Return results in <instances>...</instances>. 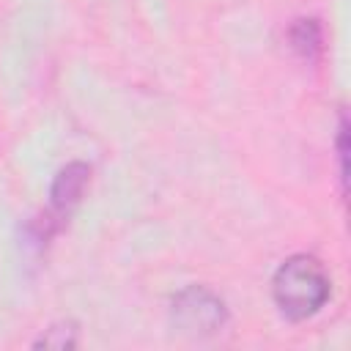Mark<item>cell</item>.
I'll list each match as a JSON object with an SVG mask.
<instances>
[{
    "instance_id": "cell-1",
    "label": "cell",
    "mask_w": 351,
    "mask_h": 351,
    "mask_svg": "<svg viewBox=\"0 0 351 351\" xmlns=\"http://www.w3.org/2000/svg\"><path fill=\"white\" fill-rule=\"evenodd\" d=\"M332 293L324 263L313 255H291L280 263L271 280V296L288 321H304L315 315Z\"/></svg>"
},
{
    "instance_id": "cell-2",
    "label": "cell",
    "mask_w": 351,
    "mask_h": 351,
    "mask_svg": "<svg viewBox=\"0 0 351 351\" xmlns=\"http://www.w3.org/2000/svg\"><path fill=\"white\" fill-rule=\"evenodd\" d=\"M173 326L189 337H211L228 324L225 302L206 285H189L170 302Z\"/></svg>"
},
{
    "instance_id": "cell-3",
    "label": "cell",
    "mask_w": 351,
    "mask_h": 351,
    "mask_svg": "<svg viewBox=\"0 0 351 351\" xmlns=\"http://www.w3.org/2000/svg\"><path fill=\"white\" fill-rule=\"evenodd\" d=\"M90 181V165L85 162H69L66 167L58 170V176L52 178L49 186V203H52V214L66 219L74 206L82 200L85 186Z\"/></svg>"
},
{
    "instance_id": "cell-4",
    "label": "cell",
    "mask_w": 351,
    "mask_h": 351,
    "mask_svg": "<svg viewBox=\"0 0 351 351\" xmlns=\"http://www.w3.org/2000/svg\"><path fill=\"white\" fill-rule=\"evenodd\" d=\"M288 44L302 60L315 63L324 52V30H321L318 19H304V16L293 19L288 27Z\"/></svg>"
},
{
    "instance_id": "cell-5",
    "label": "cell",
    "mask_w": 351,
    "mask_h": 351,
    "mask_svg": "<svg viewBox=\"0 0 351 351\" xmlns=\"http://www.w3.org/2000/svg\"><path fill=\"white\" fill-rule=\"evenodd\" d=\"M77 324H71V321H60V324H52L49 329H44L41 332V337L38 340H33V346L36 348H58V351H63V348H74L77 346Z\"/></svg>"
},
{
    "instance_id": "cell-6",
    "label": "cell",
    "mask_w": 351,
    "mask_h": 351,
    "mask_svg": "<svg viewBox=\"0 0 351 351\" xmlns=\"http://www.w3.org/2000/svg\"><path fill=\"white\" fill-rule=\"evenodd\" d=\"M337 154H340V181H343V189H346V181H348V123H346V115H340V129H337Z\"/></svg>"
}]
</instances>
